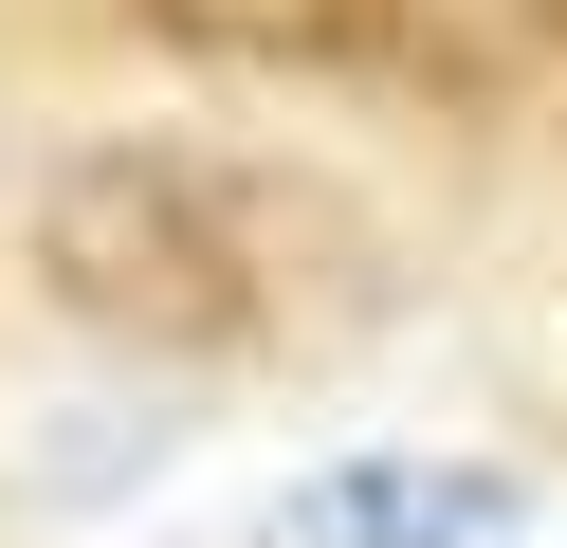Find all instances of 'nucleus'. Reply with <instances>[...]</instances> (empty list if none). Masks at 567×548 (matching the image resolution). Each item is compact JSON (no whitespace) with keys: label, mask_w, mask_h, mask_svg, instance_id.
I'll list each match as a JSON object with an SVG mask.
<instances>
[{"label":"nucleus","mask_w":567,"mask_h":548,"mask_svg":"<svg viewBox=\"0 0 567 548\" xmlns=\"http://www.w3.org/2000/svg\"><path fill=\"white\" fill-rule=\"evenodd\" d=\"M530 530V475L494 457H330L275 494V548H513Z\"/></svg>","instance_id":"nucleus-2"},{"label":"nucleus","mask_w":567,"mask_h":548,"mask_svg":"<svg viewBox=\"0 0 567 548\" xmlns=\"http://www.w3.org/2000/svg\"><path fill=\"white\" fill-rule=\"evenodd\" d=\"M38 275L74 329L111 348H257V219H238V165H184V146H74L38 201Z\"/></svg>","instance_id":"nucleus-1"},{"label":"nucleus","mask_w":567,"mask_h":548,"mask_svg":"<svg viewBox=\"0 0 567 548\" xmlns=\"http://www.w3.org/2000/svg\"><path fill=\"white\" fill-rule=\"evenodd\" d=\"M147 37H184V55L330 73V55H384V37H403V0H147Z\"/></svg>","instance_id":"nucleus-3"}]
</instances>
